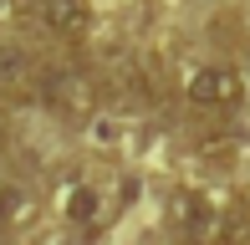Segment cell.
<instances>
[{
    "label": "cell",
    "instance_id": "1",
    "mask_svg": "<svg viewBox=\"0 0 250 245\" xmlns=\"http://www.w3.org/2000/svg\"><path fill=\"white\" fill-rule=\"evenodd\" d=\"M174 225L189 245H250V209L235 199V204H220L204 189H179L174 194Z\"/></svg>",
    "mask_w": 250,
    "mask_h": 245
},
{
    "label": "cell",
    "instance_id": "2",
    "mask_svg": "<svg viewBox=\"0 0 250 245\" xmlns=\"http://www.w3.org/2000/svg\"><path fill=\"white\" fill-rule=\"evenodd\" d=\"M184 97L199 113H235L245 102V77L230 61H204L184 77Z\"/></svg>",
    "mask_w": 250,
    "mask_h": 245
},
{
    "label": "cell",
    "instance_id": "3",
    "mask_svg": "<svg viewBox=\"0 0 250 245\" xmlns=\"http://www.w3.org/2000/svg\"><path fill=\"white\" fill-rule=\"evenodd\" d=\"M41 20L62 41H87L92 31V5L87 0H41Z\"/></svg>",
    "mask_w": 250,
    "mask_h": 245
},
{
    "label": "cell",
    "instance_id": "4",
    "mask_svg": "<svg viewBox=\"0 0 250 245\" xmlns=\"http://www.w3.org/2000/svg\"><path fill=\"white\" fill-rule=\"evenodd\" d=\"M41 97H46L51 107H62V113H87L92 107V82H87L82 72H46V82H41Z\"/></svg>",
    "mask_w": 250,
    "mask_h": 245
},
{
    "label": "cell",
    "instance_id": "5",
    "mask_svg": "<svg viewBox=\"0 0 250 245\" xmlns=\"http://www.w3.org/2000/svg\"><path fill=\"white\" fill-rule=\"evenodd\" d=\"M62 215L72 220V225H97L102 220V189L97 184H72L62 194Z\"/></svg>",
    "mask_w": 250,
    "mask_h": 245
},
{
    "label": "cell",
    "instance_id": "6",
    "mask_svg": "<svg viewBox=\"0 0 250 245\" xmlns=\"http://www.w3.org/2000/svg\"><path fill=\"white\" fill-rule=\"evenodd\" d=\"M31 77V57L21 41H0V87H21Z\"/></svg>",
    "mask_w": 250,
    "mask_h": 245
},
{
    "label": "cell",
    "instance_id": "7",
    "mask_svg": "<svg viewBox=\"0 0 250 245\" xmlns=\"http://www.w3.org/2000/svg\"><path fill=\"white\" fill-rule=\"evenodd\" d=\"M21 215H26V194L16 184H0V225H16Z\"/></svg>",
    "mask_w": 250,
    "mask_h": 245
}]
</instances>
